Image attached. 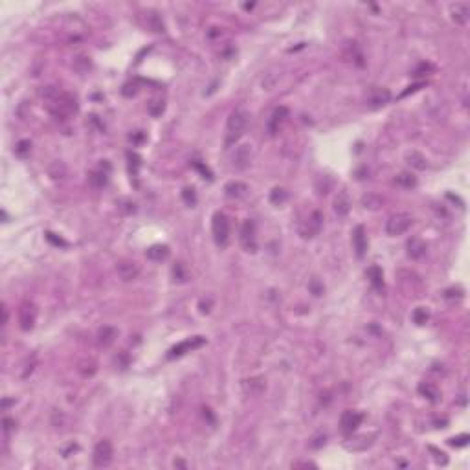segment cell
<instances>
[{
    "instance_id": "obj_16",
    "label": "cell",
    "mask_w": 470,
    "mask_h": 470,
    "mask_svg": "<svg viewBox=\"0 0 470 470\" xmlns=\"http://www.w3.org/2000/svg\"><path fill=\"white\" fill-rule=\"evenodd\" d=\"M450 12H452V21L455 24H466L468 23V17H470V6L466 4V2H457V4H453L452 8H450Z\"/></svg>"
},
{
    "instance_id": "obj_23",
    "label": "cell",
    "mask_w": 470,
    "mask_h": 470,
    "mask_svg": "<svg viewBox=\"0 0 470 470\" xmlns=\"http://www.w3.org/2000/svg\"><path fill=\"white\" fill-rule=\"evenodd\" d=\"M109 169H111L109 166H107L105 169H103V166H101V169L90 173V175H89L90 184H92L94 188H103V186L109 182Z\"/></svg>"
},
{
    "instance_id": "obj_20",
    "label": "cell",
    "mask_w": 470,
    "mask_h": 470,
    "mask_svg": "<svg viewBox=\"0 0 470 470\" xmlns=\"http://www.w3.org/2000/svg\"><path fill=\"white\" fill-rule=\"evenodd\" d=\"M334 211L340 217H345L351 211V199H349V193L345 189H342L336 195V199H334Z\"/></svg>"
},
{
    "instance_id": "obj_17",
    "label": "cell",
    "mask_w": 470,
    "mask_h": 470,
    "mask_svg": "<svg viewBox=\"0 0 470 470\" xmlns=\"http://www.w3.org/2000/svg\"><path fill=\"white\" fill-rule=\"evenodd\" d=\"M116 338L118 331L111 325L101 327L100 331H98V343H100V347H111L112 343L116 342Z\"/></svg>"
},
{
    "instance_id": "obj_38",
    "label": "cell",
    "mask_w": 470,
    "mask_h": 470,
    "mask_svg": "<svg viewBox=\"0 0 470 470\" xmlns=\"http://www.w3.org/2000/svg\"><path fill=\"white\" fill-rule=\"evenodd\" d=\"M46 239H48V241H50L52 244H56V246H61V248H67V246H68L67 241H63L61 237H56V233H52V232H46Z\"/></svg>"
},
{
    "instance_id": "obj_29",
    "label": "cell",
    "mask_w": 470,
    "mask_h": 470,
    "mask_svg": "<svg viewBox=\"0 0 470 470\" xmlns=\"http://www.w3.org/2000/svg\"><path fill=\"white\" fill-rule=\"evenodd\" d=\"M395 182H397V186H400L404 189H411L417 186V177L411 175V173H400V175H397Z\"/></svg>"
},
{
    "instance_id": "obj_37",
    "label": "cell",
    "mask_w": 470,
    "mask_h": 470,
    "mask_svg": "<svg viewBox=\"0 0 470 470\" xmlns=\"http://www.w3.org/2000/svg\"><path fill=\"white\" fill-rule=\"evenodd\" d=\"M468 441H470V437L466 435V433H463V435L452 437V439H450V441H448V442H450V444H452V446H457V448H461V446H466V444H468Z\"/></svg>"
},
{
    "instance_id": "obj_33",
    "label": "cell",
    "mask_w": 470,
    "mask_h": 470,
    "mask_svg": "<svg viewBox=\"0 0 470 470\" xmlns=\"http://www.w3.org/2000/svg\"><path fill=\"white\" fill-rule=\"evenodd\" d=\"M287 200V191L283 188H276V189H272V193H270V202L272 204H276V206H279V204H283Z\"/></svg>"
},
{
    "instance_id": "obj_30",
    "label": "cell",
    "mask_w": 470,
    "mask_h": 470,
    "mask_svg": "<svg viewBox=\"0 0 470 470\" xmlns=\"http://www.w3.org/2000/svg\"><path fill=\"white\" fill-rule=\"evenodd\" d=\"M419 393L424 398L431 400V402H437V400H439V391H437V387L431 386V384H420V386H419Z\"/></svg>"
},
{
    "instance_id": "obj_48",
    "label": "cell",
    "mask_w": 470,
    "mask_h": 470,
    "mask_svg": "<svg viewBox=\"0 0 470 470\" xmlns=\"http://www.w3.org/2000/svg\"><path fill=\"white\" fill-rule=\"evenodd\" d=\"M292 466H312V468H314L316 464H312V463H296V464H292Z\"/></svg>"
},
{
    "instance_id": "obj_27",
    "label": "cell",
    "mask_w": 470,
    "mask_h": 470,
    "mask_svg": "<svg viewBox=\"0 0 470 470\" xmlns=\"http://www.w3.org/2000/svg\"><path fill=\"white\" fill-rule=\"evenodd\" d=\"M78 371H79V375H83L85 378H87V376H92L96 371H98V362L92 360V358L81 360V362L78 364Z\"/></svg>"
},
{
    "instance_id": "obj_13",
    "label": "cell",
    "mask_w": 470,
    "mask_h": 470,
    "mask_svg": "<svg viewBox=\"0 0 470 470\" xmlns=\"http://www.w3.org/2000/svg\"><path fill=\"white\" fill-rule=\"evenodd\" d=\"M243 389L250 397H259L261 393L266 389V380L263 376H255V378H248L243 382Z\"/></svg>"
},
{
    "instance_id": "obj_39",
    "label": "cell",
    "mask_w": 470,
    "mask_h": 470,
    "mask_svg": "<svg viewBox=\"0 0 470 470\" xmlns=\"http://www.w3.org/2000/svg\"><path fill=\"white\" fill-rule=\"evenodd\" d=\"M309 288L314 296H321V294H323V285H321L320 279H316V277L309 283Z\"/></svg>"
},
{
    "instance_id": "obj_24",
    "label": "cell",
    "mask_w": 470,
    "mask_h": 470,
    "mask_svg": "<svg viewBox=\"0 0 470 470\" xmlns=\"http://www.w3.org/2000/svg\"><path fill=\"white\" fill-rule=\"evenodd\" d=\"M367 277H369L371 285L376 288V290H382L384 288V274H382V268L380 266H369L367 268Z\"/></svg>"
},
{
    "instance_id": "obj_15",
    "label": "cell",
    "mask_w": 470,
    "mask_h": 470,
    "mask_svg": "<svg viewBox=\"0 0 470 470\" xmlns=\"http://www.w3.org/2000/svg\"><path fill=\"white\" fill-rule=\"evenodd\" d=\"M389 100H391V92L387 89H371L369 96H367V103H369L373 109L386 105Z\"/></svg>"
},
{
    "instance_id": "obj_47",
    "label": "cell",
    "mask_w": 470,
    "mask_h": 470,
    "mask_svg": "<svg viewBox=\"0 0 470 470\" xmlns=\"http://www.w3.org/2000/svg\"><path fill=\"white\" fill-rule=\"evenodd\" d=\"M2 312H4V321H2V325H8V309L6 307L2 309Z\"/></svg>"
},
{
    "instance_id": "obj_11",
    "label": "cell",
    "mask_w": 470,
    "mask_h": 470,
    "mask_svg": "<svg viewBox=\"0 0 470 470\" xmlns=\"http://www.w3.org/2000/svg\"><path fill=\"white\" fill-rule=\"evenodd\" d=\"M116 274L122 281H134L140 274V266L134 263V261L129 259H122L116 263Z\"/></svg>"
},
{
    "instance_id": "obj_3",
    "label": "cell",
    "mask_w": 470,
    "mask_h": 470,
    "mask_svg": "<svg viewBox=\"0 0 470 470\" xmlns=\"http://www.w3.org/2000/svg\"><path fill=\"white\" fill-rule=\"evenodd\" d=\"M211 232H213V239H215L217 246L224 248L230 241V221L228 217L221 211L213 213V219H211Z\"/></svg>"
},
{
    "instance_id": "obj_25",
    "label": "cell",
    "mask_w": 470,
    "mask_h": 470,
    "mask_svg": "<svg viewBox=\"0 0 470 470\" xmlns=\"http://www.w3.org/2000/svg\"><path fill=\"white\" fill-rule=\"evenodd\" d=\"M406 160H408L409 166L415 167V169H419V171H424L426 167H428L426 156L420 155L419 151H411V153H408V155H406Z\"/></svg>"
},
{
    "instance_id": "obj_26",
    "label": "cell",
    "mask_w": 470,
    "mask_h": 470,
    "mask_svg": "<svg viewBox=\"0 0 470 470\" xmlns=\"http://www.w3.org/2000/svg\"><path fill=\"white\" fill-rule=\"evenodd\" d=\"M224 191H226V195L230 199H239V197H243V195L248 191V188H246V184H243V182H228L226 186H224Z\"/></svg>"
},
{
    "instance_id": "obj_35",
    "label": "cell",
    "mask_w": 470,
    "mask_h": 470,
    "mask_svg": "<svg viewBox=\"0 0 470 470\" xmlns=\"http://www.w3.org/2000/svg\"><path fill=\"white\" fill-rule=\"evenodd\" d=\"M182 199L184 202L188 206H195L197 204V195H195V189L193 188H186L182 191Z\"/></svg>"
},
{
    "instance_id": "obj_2",
    "label": "cell",
    "mask_w": 470,
    "mask_h": 470,
    "mask_svg": "<svg viewBox=\"0 0 470 470\" xmlns=\"http://www.w3.org/2000/svg\"><path fill=\"white\" fill-rule=\"evenodd\" d=\"M246 125H248V112L243 111V109H237L233 111L228 118V125H226V145L230 147L232 144H235L243 133L246 131Z\"/></svg>"
},
{
    "instance_id": "obj_46",
    "label": "cell",
    "mask_w": 470,
    "mask_h": 470,
    "mask_svg": "<svg viewBox=\"0 0 470 470\" xmlns=\"http://www.w3.org/2000/svg\"><path fill=\"white\" fill-rule=\"evenodd\" d=\"M13 424H15V422H13L12 419H4V430H6V431H10V430H12V428H13Z\"/></svg>"
},
{
    "instance_id": "obj_5",
    "label": "cell",
    "mask_w": 470,
    "mask_h": 470,
    "mask_svg": "<svg viewBox=\"0 0 470 470\" xmlns=\"http://www.w3.org/2000/svg\"><path fill=\"white\" fill-rule=\"evenodd\" d=\"M112 455H114V450H112V442L109 439H101L98 444L94 446V452H92V463H94L96 468H105L112 463Z\"/></svg>"
},
{
    "instance_id": "obj_28",
    "label": "cell",
    "mask_w": 470,
    "mask_h": 470,
    "mask_svg": "<svg viewBox=\"0 0 470 470\" xmlns=\"http://www.w3.org/2000/svg\"><path fill=\"white\" fill-rule=\"evenodd\" d=\"M382 204H384V199H382L380 195L367 193L362 197V206H364L365 210H378Z\"/></svg>"
},
{
    "instance_id": "obj_45",
    "label": "cell",
    "mask_w": 470,
    "mask_h": 470,
    "mask_svg": "<svg viewBox=\"0 0 470 470\" xmlns=\"http://www.w3.org/2000/svg\"><path fill=\"white\" fill-rule=\"evenodd\" d=\"M204 417H208V419H210L211 424H215V417L211 415V409L210 408H204Z\"/></svg>"
},
{
    "instance_id": "obj_19",
    "label": "cell",
    "mask_w": 470,
    "mask_h": 470,
    "mask_svg": "<svg viewBox=\"0 0 470 470\" xmlns=\"http://www.w3.org/2000/svg\"><path fill=\"white\" fill-rule=\"evenodd\" d=\"M406 248H408V257H411V259H420L426 254V243L419 237L409 239Z\"/></svg>"
},
{
    "instance_id": "obj_8",
    "label": "cell",
    "mask_w": 470,
    "mask_h": 470,
    "mask_svg": "<svg viewBox=\"0 0 470 470\" xmlns=\"http://www.w3.org/2000/svg\"><path fill=\"white\" fill-rule=\"evenodd\" d=\"M206 343V340L202 336H195V338H189V340H184V342L177 343L175 347L169 349V353H167V358L173 360V358H178V356H182V354L186 353H191V351H195V349L202 347Z\"/></svg>"
},
{
    "instance_id": "obj_32",
    "label": "cell",
    "mask_w": 470,
    "mask_h": 470,
    "mask_svg": "<svg viewBox=\"0 0 470 470\" xmlns=\"http://www.w3.org/2000/svg\"><path fill=\"white\" fill-rule=\"evenodd\" d=\"M164 109H166V103H164V100H153L147 103V111H149L151 116H160L162 112H164Z\"/></svg>"
},
{
    "instance_id": "obj_14",
    "label": "cell",
    "mask_w": 470,
    "mask_h": 470,
    "mask_svg": "<svg viewBox=\"0 0 470 470\" xmlns=\"http://www.w3.org/2000/svg\"><path fill=\"white\" fill-rule=\"evenodd\" d=\"M287 118H288V109H287V107H277L276 111L272 112L270 120H268V133L276 134Z\"/></svg>"
},
{
    "instance_id": "obj_34",
    "label": "cell",
    "mask_w": 470,
    "mask_h": 470,
    "mask_svg": "<svg viewBox=\"0 0 470 470\" xmlns=\"http://www.w3.org/2000/svg\"><path fill=\"white\" fill-rule=\"evenodd\" d=\"M428 318H430V314H428V310H426V309H422V307L415 309V312H413V321L417 323V325H424L426 321H428Z\"/></svg>"
},
{
    "instance_id": "obj_12",
    "label": "cell",
    "mask_w": 470,
    "mask_h": 470,
    "mask_svg": "<svg viewBox=\"0 0 470 470\" xmlns=\"http://www.w3.org/2000/svg\"><path fill=\"white\" fill-rule=\"evenodd\" d=\"M353 246L354 252H356V257L362 259L367 252V235H365V228L364 226H356L353 232Z\"/></svg>"
},
{
    "instance_id": "obj_6",
    "label": "cell",
    "mask_w": 470,
    "mask_h": 470,
    "mask_svg": "<svg viewBox=\"0 0 470 470\" xmlns=\"http://www.w3.org/2000/svg\"><path fill=\"white\" fill-rule=\"evenodd\" d=\"M241 244H243V248L246 250V252H250V254H254V252H257V237H255V222L252 221V219H248V221L243 222V226H241Z\"/></svg>"
},
{
    "instance_id": "obj_31",
    "label": "cell",
    "mask_w": 470,
    "mask_h": 470,
    "mask_svg": "<svg viewBox=\"0 0 470 470\" xmlns=\"http://www.w3.org/2000/svg\"><path fill=\"white\" fill-rule=\"evenodd\" d=\"M127 160H129V171H131L133 177H136V175H138L140 166H142V158H140V155H136V153H133V151H129Z\"/></svg>"
},
{
    "instance_id": "obj_43",
    "label": "cell",
    "mask_w": 470,
    "mask_h": 470,
    "mask_svg": "<svg viewBox=\"0 0 470 470\" xmlns=\"http://www.w3.org/2000/svg\"><path fill=\"white\" fill-rule=\"evenodd\" d=\"M420 87H424V81H420V83H415V85H411V87H408V90H406V92H402V94H400V98L408 96L409 92H417V90H419Z\"/></svg>"
},
{
    "instance_id": "obj_21",
    "label": "cell",
    "mask_w": 470,
    "mask_h": 470,
    "mask_svg": "<svg viewBox=\"0 0 470 470\" xmlns=\"http://www.w3.org/2000/svg\"><path fill=\"white\" fill-rule=\"evenodd\" d=\"M145 24H147V28H149L151 32H155V34H164V32H166V24H164L162 17L156 12L145 13Z\"/></svg>"
},
{
    "instance_id": "obj_10",
    "label": "cell",
    "mask_w": 470,
    "mask_h": 470,
    "mask_svg": "<svg viewBox=\"0 0 470 470\" xmlns=\"http://www.w3.org/2000/svg\"><path fill=\"white\" fill-rule=\"evenodd\" d=\"M364 420V415L360 411H354V409H347L342 413V419H340V426H342V431L345 435H351L358 430V426L362 424Z\"/></svg>"
},
{
    "instance_id": "obj_1",
    "label": "cell",
    "mask_w": 470,
    "mask_h": 470,
    "mask_svg": "<svg viewBox=\"0 0 470 470\" xmlns=\"http://www.w3.org/2000/svg\"><path fill=\"white\" fill-rule=\"evenodd\" d=\"M41 96L48 101V111L52 112V116L57 120H68V118L78 112V100L68 92L57 90L54 87H46Z\"/></svg>"
},
{
    "instance_id": "obj_22",
    "label": "cell",
    "mask_w": 470,
    "mask_h": 470,
    "mask_svg": "<svg viewBox=\"0 0 470 470\" xmlns=\"http://www.w3.org/2000/svg\"><path fill=\"white\" fill-rule=\"evenodd\" d=\"M145 255L151 261H166L169 257V246H166V244H155V246L147 248Z\"/></svg>"
},
{
    "instance_id": "obj_9",
    "label": "cell",
    "mask_w": 470,
    "mask_h": 470,
    "mask_svg": "<svg viewBox=\"0 0 470 470\" xmlns=\"http://www.w3.org/2000/svg\"><path fill=\"white\" fill-rule=\"evenodd\" d=\"M37 321V307L30 301H24L19 307V325L23 331H32Z\"/></svg>"
},
{
    "instance_id": "obj_44",
    "label": "cell",
    "mask_w": 470,
    "mask_h": 470,
    "mask_svg": "<svg viewBox=\"0 0 470 470\" xmlns=\"http://www.w3.org/2000/svg\"><path fill=\"white\" fill-rule=\"evenodd\" d=\"M195 167H197V169H200V171L204 173V175H208V178H211V173L208 171V167H204L202 164H200V162H195Z\"/></svg>"
},
{
    "instance_id": "obj_18",
    "label": "cell",
    "mask_w": 470,
    "mask_h": 470,
    "mask_svg": "<svg viewBox=\"0 0 470 470\" xmlns=\"http://www.w3.org/2000/svg\"><path fill=\"white\" fill-rule=\"evenodd\" d=\"M233 166L239 171H243L250 166V145H239L235 156H233Z\"/></svg>"
},
{
    "instance_id": "obj_7",
    "label": "cell",
    "mask_w": 470,
    "mask_h": 470,
    "mask_svg": "<svg viewBox=\"0 0 470 470\" xmlns=\"http://www.w3.org/2000/svg\"><path fill=\"white\" fill-rule=\"evenodd\" d=\"M321 226H323V215H321L320 211H312V213L307 217V221L301 224L299 233H301V237H305V239H312L320 233Z\"/></svg>"
},
{
    "instance_id": "obj_42",
    "label": "cell",
    "mask_w": 470,
    "mask_h": 470,
    "mask_svg": "<svg viewBox=\"0 0 470 470\" xmlns=\"http://www.w3.org/2000/svg\"><path fill=\"white\" fill-rule=\"evenodd\" d=\"M125 206H120V210L125 211V213H134L136 211V204L134 202H131V200H122Z\"/></svg>"
},
{
    "instance_id": "obj_4",
    "label": "cell",
    "mask_w": 470,
    "mask_h": 470,
    "mask_svg": "<svg viewBox=\"0 0 470 470\" xmlns=\"http://www.w3.org/2000/svg\"><path fill=\"white\" fill-rule=\"evenodd\" d=\"M413 224V217L409 213H395L387 219L386 222V233L391 235V237H397V235H402L411 228Z\"/></svg>"
},
{
    "instance_id": "obj_41",
    "label": "cell",
    "mask_w": 470,
    "mask_h": 470,
    "mask_svg": "<svg viewBox=\"0 0 470 470\" xmlns=\"http://www.w3.org/2000/svg\"><path fill=\"white\" fill-rule=\"evenodd\" d=\"M173 276H175V279H178V281H184V279H186V274H184V266L180 265V263H177V265L173 266Z\"/></svg>"
},
{
    "instance_id": "obj_40",
    "label": "cell",
    "mask_w": 470,
    "mask_h": 470,
    "mask_svg": "<svg viewBox=\"0 0 470 470\" xmlns=\"http://www.w3.org/2000/svg\"><path fill=\"white\" fill-rule=\"evenodd\" d=\"M433 70V67L431 65H428V63H422V65H419V68L413 72V76H417V78H420V76H428V74Z\"/></svg>"
},
{
    "instance_id": "obj_36",
    "label": "cell",
    "mask_w": 470,
    "mask_h": 470,
    "mask_svg": "<svg viewBox=\"0 0 470 470\" xmlns=\"http://www.w3.org/2000/svg\"><path fill=\"white\" fill-rule=\"evenodd\" d=\"M30 149H32L30 140H21V142L17 144V147H15V153H17L19 156H26L30 153Z\"/></svg>"
}]
</instances>
